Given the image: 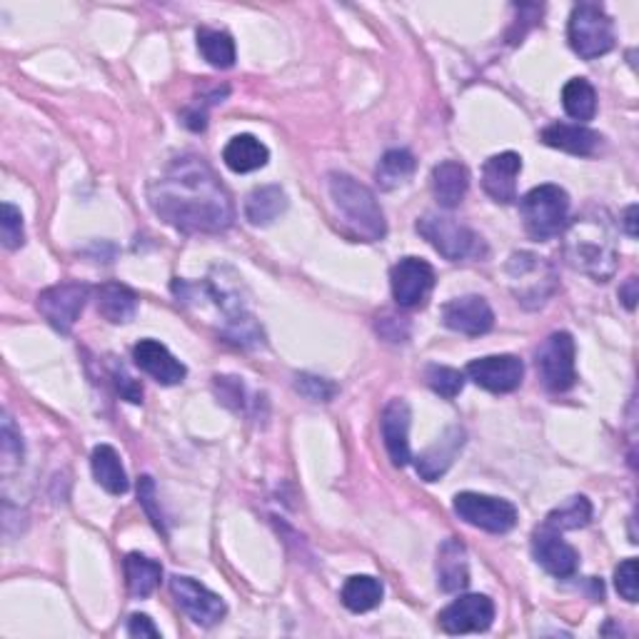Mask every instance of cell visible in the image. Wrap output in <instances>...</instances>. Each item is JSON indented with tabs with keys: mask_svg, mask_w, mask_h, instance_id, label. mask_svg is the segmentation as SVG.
<instances>
[{
	"mask_svg": "<svg viewBox=\"0 0 639 639\" xmlns=\"http://www.w3.org/2000/svg\"><path fill=\"white\" fill-rule=\"evenodd\" d=\"M148 203L180 233H223L235 221V203L215 170L198 155H180L150 180Z\"/></svg>",
	"mask_w": 639,
	"mask_h": 639,
	"instance_id": "cell-1",
	"label": "cell"
},
{
	"mask_svg": "<svg viewBox=\"0 0 639 639\" xmlns=\"http://www.w3.org/2000/svg\"><path fill=\"white\" fill-rule=\"evenodd\" d=\"M562 253L574 270L584 272L595 282L615 278L619 255L615 227L605 208H590L572 223L564 225Z\"/></svg>",
	"mask_w": 639,
	"mask_h": 639,
	"instance_id": "cell-2",
	"label": "cell"
},
{
	"mask_svg": "<svg viewBox=\"0 0 639 639\" xmlns=\"http://www.w3.org/2000/svg\"><path fill=\"white\" fill-rule=\"evenodd\" d=\"M327 190H330L333 205L337 215H340L343 227L355 240L378 243L388 235L385 213H382L375 193L368 186L345 176V172H330Z\"/></svg>",
	"mask_w": 639,
	"mask_h": 639,
	"instance_id": "cell-3",
	"label": "cell"
},
{
	"mask_svg": "<svg viewBox=\"0 0 639 639\" xmlns=\"http://www.w3.org/2000/svg\"><path fill=\"white\" fill-rule=\"evenodd\" d=\"M525 231L537 243L552 240L570 223V195L560 186H537L519 203Z\"/></svg>",
	"mask_w": 639,
	"mask_h": 639,
	"instance_id": "cell-4",
	"label": "cell"
},
{
	"mask_svg": "<svg viewBox=\"0 0 639 639\" xmlns=\"http://www.w3.org/2000/svg\"><path fill=\"white\" fill-rule=\"evenodd\" d=\"M570 48L582 60L607 56L615 48V25L599 3H578L568 23Z\"/></svg>",
	"mask_w": 639,
	"mask_h": 639,
	"instance_id": "cell-5",
	"label": "cell"
},
{
	"mask_svg": "<svg viewBox=\"0 0 639 639\" xmlns=\"http://www.w3.org/2000/svg\"><path fill=\"white\" fill-rule=\"evenodd\" d=\"M505 272L509 278V288H513L519 305L527 310L542 307L547 300L554 295L557 278L554 268L545 258L535 253H515L507 260Z\"/></svg>",
	"mask_w": 639,
	"mask_h": 639,
	"instance_id": "cell-6",
	"label": "cell"
},
{
	"mask_svg": "<svg viewBox=\"0 0 639 639\" xmlns=\"http://www.w3.org/2000/svg\"><path fill=\"white\" fill-rule=\"evenodd\" d=\"M452 509L462 523L485 529V532L492 535H505L517 525V507L513 502L480 495V492H460V495H455Z\"/></svg>",
	"mask_w": 639,
	"mask_h": 639,
	"instance_id": "cell-7",
	"label": "cell"
},
{
	"mask_svg": "<svg viewBox=\"0 0 639 639\" xmlns=\"http://www.w3.org/2000/svg\"><path fill=\"white\" fill-rule=\"evenodd\" d=\"M415 227L445 260L460 262L480 253V237L474 235L470 227L452 221V217L427 213L419 217Z\"/></svg>",
	"mask_w": 639,
	"mask_h": 639,
	"instance_id": "cell-8",
	"label": "cell"
},
{
	"mask_svg": "<svg viewBox=\"0 0 639 639\" xmlns=\"http://www.w3.org/2000/svg\"><path fill=\"white\" fill-rule=\"evenodd\" d=\"M574 350V337L564 330L552 333L537 350V372L550 392H568L578 382Z\"/></svg>",
	"mask_w": 639,
	"mask_h": 639,
	"instance_id": "cell-9",
	"label": "cell"
},
{
	"mask_svg": "<svg viewBox=\"0 0 639 639\" xmlns=\"http://www.w3.org/2000/svg\"><path fill=\"white\" fill-rule=\"evenodd\" d=\"M90 298V288L83 282H63V285L45 288L38 295V310L41 315L48 320L51 327H56L58 333L68 335L72 325L78 323L80 313Z\"/></svg>",
	"mask_w": 639,
	"mask_h": 639,
	"instance_id": "cell-10",
	"label": "cell"
},
{
	"mask_svg": "<svg viewBox=\"0 0 639 639\" xmlns=\"http://www.w3.org/2000/svg\"><path fill=\"white\" fill-rule=\"evenodd\" d=\"M170 592L176 597L178 607L193 619L200 627H213L221 623L227 612V605L221 595H215L213 590H208L205 584L195 582L193 578H170Z\"/></svg>",
	"mask_w": 639,
	"mask_h": 639,
	"instance_id": "cell-11",
	"label": "cell"
},
{
	"mask_svg": "<svg viewBox=\"0 0 639 639\" xmlns=\"http://www.w3.org/2000/svg\"><path fill=\"white\" fill-rule=\"evenodd\" d=\"M392 298L400 307H419L435 288V270L427 260L403 258L390 270Z\"/></svg>",
	"mask_w": 639,
	"mask_h": 639,
	"instance_id": "cell-12",
	"label": "cell"
},
{
	"mask_svg": "<svg viewBox=\"0 0 639 639\" xmlns=\"http://www.w3.org/2000/svg\"><path fill=\"white\" fill-rule=\"evenodd\" d=\"M468 378L474 385L487 392H513L523 385L525 365L515 355H487L468 365Z\"/></svg>",
	"mask_w": 639,
	"mask_h": 639,
	"instance_id": "cell-13",
	"label": "cell"
},
{
	"mask_svg": "<svg viewBox=\"0 0 639 639\" xmlns=\"http://www.w3.org/2000/svg\"><path fill=\"white\" fill-rule=\"evenodd\" d=\"M437 619L447 635L485 632L495 619V602L487 595H462L447 605Z\"/></svg>",
	"mask_w": 639,
	"mask_h": 639,
	"instance_id": "cell-14",
	"label": "cell"
},
{
	"mask_svg": "<svg viewBox=\"0 0 639 639\" xmlns=\"http://www.w3.org/2000/svg\"><path fill=\"white\" fill-rule=\"evenodd\" d=\"M440 315L445 327L468 337H480L495 327V313H492L490 303L482 295L455 298L442 305Z\"/></svg>",
	"mask_w": 639,
	"mask_h": 639,
	"instance_id": "cell-15",
	"label": "cell"
},
{
	"mask_svg": "<svg viewBox=\"0 0 639 639\" xmlns=\"http://www.w3.org/2000/svg\"><path fill=\"white\" fill-rule=\"evenodd\" d=\"M532 554L545 572L557 580H568L580 568V554L570 542L562 540V532L552 527H540L532 535Z\"/></svg>",
	"mask_w": 639,
	"mask_h": 639,
	"instance_id": "cell-16",
	"label": "cell"
},
{
	"mask_svg": "<svg viewBox=\"0 0 639 639\" xmlns=\"http://www.w3.org/2000/svg\"><path fill=\"white\" fill-rule=\"evenodd\" d=\"M133 360L145 372V375H150L155 382H160V385H166V388L180 385L188 375L186 365H182L176 355L166 348V345L153 340V337H145V340L135 345Z\"/></svg>",
	"mask_w": 639,
	"mask_h": 639,
	"instance_id": "cell-17",
	"label": "cell"
},
{
	"mask_svg": "<svg viewBox=\"0 0 639 639\" xmlns=\"http://www.w3.org/2000/svg\"><path fill=\"white\" fill-rule=\"evenodd\" d=\"M523 172V158L517 153L507 150L492 158L482 166V190L495 200V203L509 205L517 200V178Z\"/></svg>",
	"mask_w": 639,
	"mask_h": 639,
	"instance_id": "cell-18",
	"label": "cell"
},
{
	"mask_svg": "<svg viewBox=\"0 0 639 639\" xmlns=\"http://www.w3.org/2000/svg\"><path fill=\"white\" fill-rule=\"evenodd\" d=\"M410 419H413V413H410L405 400H390L382 410L380 433L395 468H405L413 460V455H410Z\"/></svg>",
	"mask_w": 639,
	"mask_h": 639,
	"instance_id": "cell-19",
	"label": "cell"
},
{
	"mask_svg": "<svg viewBox=\"0 0 639 639\" xmlns=\"http://www.w3.org/2000/svg\"><path fill=\"white\" fill-rule=\"evenodd\" d=\"M462 445H464L462 427H458V425L447 427L440 440L433 442L425 452L417 455L415 470H417L419 478H423L425 482L440 480L442 474L452 468V462H455V458H458V452L462 450Z\"/></svg>",
	"mask_w": 639,
	"mask_h": 639,
	"instance_id": "cell-20",
	"label": "cell"
},
{
	"mask_svg": "<svg viewBox=\"0 0 639 639\" xmlns=\"http://www.w3.org/2000/svg\"><path fill=\"white\" fill-rule=\"evenodd\" d=\"M437 584L442 592H462L470 584V560H468V547L460 540H445L437 550Z\"/></svg>",
	"mask_w": 639,
	"mask_h": 639,
	"instance_id": "cell-21",
	"label": "cell"
},
{
	"mask_svg": "<svg viewBox=\"0 0 639 639\" xmlns=\"http://www.w3.org/2000/svg\"><path fill=\"white\" fill-rule=\"evenodd\" d=\"M540 141L545 145H550V148H554V150L587 158V155L595 153L602 145V135L597 131H590V127H584L580 123L578 125L552 123L540 133Z\"/></svg>",
	"mask_w": 639,
	"mask_h": 639,
	"instance_id": "cell-22",
	"label": "cell"
},
{
	"mask_svg": "<svg viewBox=\"0 0 639 639\" xmlns=\"http://www.w3.org/2000/svg\"><path fill=\"white\" fill-rule=\"evenodd\" d=\"M433 195L440 208L455 210L470 188V172L458 160H445L440 166L433 168Z\"/></svg>",
	"mask_w": 639,
	"mask_h": 639,
	"instance_id": "cell-23",
	"label": "cell"
},
{
	"mask_svg": "<svg viewBox=\"0 0 639 639\" xmlns=\"http://www.w3.org/2000/svg\"><path fill=\"white\" fill-rule=\"evenodd\" d=\"M98 313L103 315L108 323L123 325L131 323V320L138 315V295L121 282H105V285L98 288L96 298Z\"/></svg>",
	"mask_w": 639,
	"mask_h": 639,
	"instance_id": "cell-24",
	"label": "cell"
},
{
	"mask_svg": "<svg viewBox=\"0 0 639 639\" xmlns=\"http://www.w3.org/2000/svg\"><path fill=\"white\" fill-rule=\"evenodd\" d=\"M223 160L233 172H255L268 166L270 150L268 145L260 143L255 135L243 133L235 135V138H231V143L225 145Z\"/></svg>",
	"mask_w": 639,
	"mask_h": 639,
	"instance_id": "cell-25",
	"label": "cell"
},
{
	"mask_svg": "<svg viewBox=\"0 0 639 639\" xmlns=\"http://www.w3.org/2000/svg\"><path fill=\"white\" fill-rule=\"evenodd\" d=\"M288 195L280 186H262L255 188L245 200V217L255 227H268L288 210Z\"/></svg>",
	"mask_w": 639,
	"mask_h": 639,
	"instance_id": "cell-26",
	"label": "cell"
},
{
	"mask_svg": "<svg viewBox=\"0 0 639 639\" xmlns=\"http://www.w3.org/2000/svg\"><path fill=\"white\" fill-rule=\"evenodd\" d=\"M90 468H93L98 485L111 492V495H125L127 487H131L121 455H117L113 445H98L93 455H90Z\"/></svg>",
	"mask_w": 639,
	"mask_h": 639,
	"instance_id": "cell-27",
	"label": "cell"
},
{
	"mask_svg": "<svg viewBox=\"0 0 639 639\" xmlns=\"http://www.w3.org/2000/svg\"><path fill=\"white\" fill-rule=\"evenodd\" d=\"M123 568H125L127 590H131L133 597L145 599V597H150L155 590H158L160 578H162L160 562H155V560H150V557H145L141 552H131L125 557Z\"/></svg>",
	"mask_w": 639,
	"mask_h": 639,
	"instance_id": "cell-28",
	"label": "cell"
},
{
	"mask_svg": "<svg viewBox=\"0 0 639 639\" xmlns=\"http://www.w3.org/2000/svg\"><path fill=\"white\" fill-rule=\"evenodd\" d=\"M382 595H385V590H382V582L378 578H370V574H355V578L345 582L340 599L345 607L355 612V615H362V612L375 609L382 602Z\"/></svg>",
	"mask_w": 639,
	"mask_h": 639,
	"instance_id": "cell-29",
	"label": "cell"
},
{
	"mask_svg": "<svg viewBox=\"0 0 639 639\" xmlns=\"http://www.w3.org/2000/svg\"><path fill=\"white\" fill-rule=\"evenodd\" d=\"M562 108L572 121L587 123L597 113V90L587 78H572L562 88Z\"/></svg>",
	"mask_w": 639,
	"mask_h": 639,
	"instance_id": "cell-30",
	"label": "cell"
},
{
	"mask_svg": "<svg viewBox=\"0 0 639 639\" xmlns=\"http://www.w3.org/2000/svg\"><path fill=\"white\" fill-rule=\"evenodd\" d=\"M198 51L213 68H233L235 66V41L231 33L200 29L198 31Z\"/></svg>",
	"mask_w": 639,
	"mask_h": 639,
	"instance_id": "cell-31",
	"label": "cell"
},
{
	"mask_svg": "<svg viewBox=\"0 0 639 639\" xmlns=\"http://www.w3.org/2000/svg\"><path fill=\"white\" fill-rule=\"evenodd\" d=\"M415 166H417L415 155L410 150H400V148L388 150L385 155H382L378 172H375L380 188L395 190L400 186H405V182L413 178Z\"/></svg>",
	"mask_w": 639,
	"mask_h": 639,
	"instance_id": "cell-32",
	"label": "cell"
},
{
	"mask_svg": "<svg viewBox=\"0 0 639 639\" xmlns=\"http://www.w3.org/2000/svg\"><path fill=\"white\" fill-rule=\"evenodd\" d=\"M592 519V502L584 495L570 497L564 505L552 509L545 519V527H552L557 532H564V529H580L587 527Z\"/></svg>",
	"mask_w": 639,
	"mask_h": 639,
	"instance_id": "cell-33",
	"label": "cell"
},
{
	"mask_svg": "<svg viewBox=\"0 0 639 639\" xmlns=\"http://www.w3.org/2000/svg\"><path fill=\"white\" fill-rule=\"evenodd\" d=\"M425 380L430 390L445 400H455L464 388V372L445 368V365H430V368L425 370Z\"/></svg>",
	"mask_w": 639,
	"mask_h": 639,
	"instance_id": "cell-34",
	"label": "cell"
},
{
	"mask_svg": "<svg viewBox=\"0 0 639 639\" xmlns=\"http://www.w3.org/2000/svg\"><path fill=\"white\" fill-rule=\"evenodd\" d=\"M0 235L8 250H18L25 243L23 213L13 203H3L0 208Z\"/></svg>",
	"mask_w": 639,
	"mask_h": 639,
	"instance_id": "cell-35",
	"label": "cell"
},
{
	"mask_svg": "<svg viewBox=\"0 0 639 639\" xmlns=\"http://www.w3.org/2000/svg\"><path fill=\"white\" fill-rule=\"evenodd\" d=\"M295 390L300 395L313 400V403H330V400L337 395V385L325 378H317V375H303L295 378Z\"/></svg>",
	"mask_w": 639,
	"mask_h": 639,
	"instance_id": "cell-36",
	"label": "cell"
},
{
	"mask_svg": "<svg viewBox=\"0 0 639 639\" xmlns=\"http://www.w3.org/2000/svg\"><path fill=\"white\" fill-rule=\"evenodd\" d=\"M615 587L619 592V597L627 602H637L639 597V574H637V560L629 557V560L619 562V568L615 570Z\"/></svg>",
	"mask_w": 639,
	"mask_h": 639,
	"instance_id": "cell-37",
	"label": "cell"
},
{
	"mask_svg": "<svg viewBox=\"0 0 639 639\" xmlns=\"http://www.w3.org/2000/svg\"><path fill=\"white\" fill-rule=\"evenodd\" d=\"M3 462L5 472L11 470V464L23 462V437L15 430L13 419L8 415H3Z\"/></svg>",
	"mask_w": 639,
	"mask_h": 639,
	"instance_id": "cell-38",
	"label": "cell"
},
{
	"mask_svg": "<svg viewBox=\"0 0 639 639\" xmlns=\"http://www.w3.org/2000/svg\"><path fill=\"white\" fill-rule=\"evenodd\" d=\"M215 392L221 397V403L233 407V410H243L245 407V388L240 378H227V375H217L215 378Z\"/></svg>",
	"mask_w": 639,
	"mask_h": 639,
	"instance_id": "cell-39",
	"label": "cell"
},
{
	"mask_svg": "<svg viewBox=\"0 0 639 639\" xmlns=\"http://www.w3.org/2000/svg\"><path fill=\"white\" fill-rule=\"evenodd\" d=\"M138 500H141V505L145 507V513H148L155 529H158V532H162V535H168L166 519H162V515L158 513V505H155V482H153V478H148V474L141 478V482H138Z\"/></svg>",
	"mask_w": 639,
	"mask_h": 639,
	"instance_id": "cell-40",
	"label": "cell"
},
{
	"mask_svg": "<svg viewBox=\"0 0 639 639\" xmlns=\"http://www.w3.org/2000/svg\"><path fill=\"white\" fill-rule=\"evenodd\" d=\"M115 385H117V392H121L123 400H127V403H133V405L143 403V385L138 380H133L131 375H127L123 368L115 370Z\"/></svg>",
	"mask_w": 639,
	"mask_h": 639,
	"instance_id": "cell-41",
	"label": "cell"
},
{
	"mask_svg": "<svg viewBox=\"0 0 639 639\" xmlns=\"http://www.w3.org/2000/svg\"><path fill=\"white\" fill-rule=\"evenodd\" d=\"M127 635L135 637V639H143V637H153V639H158L160 637V629L153 625V619L148 615H141V612H135V615H131V619H127Z\"/></svg>",
	"mask_w": 639,
	"mask_h": 639,
	"instance_id": "cell-42",
	"label": "cell"
},
{
	"mask_svg": "<svg viewBox=\"0 0 639 639\" xmlns=\"http://www.w3.org/2000/svg\"><path fill=\"white\" fill-rule=\"evenodd\" d=\"M637 288H639L637 278H629V280H625V285L619 288V300H623V303H625V307H627V310H635V307H637V300H639V292H637Z\"/></svg>",
	"mask_w": 639,
	"mask_h": 639,
	"instance_id": "cell-43",
	"label": "cell"
},
{
	"mask_svg": "<svg viewBox=\"0 0 639 639\" xmlns=\"http://www.w3.org/2000/svg\"><path fill=\"white\" fill-rule=\"evenodd\" d=\"M623 225H625V231H627L629 237H637V235H639V231H637V205H629V208L625 210V221H623Z\"/></svg>",
	"mask_w": 639,
	"mask_h": 639,
	"instance_id": "cell-44",
	"label": "cell"
}]
</instances>
